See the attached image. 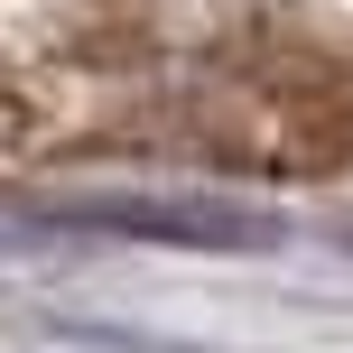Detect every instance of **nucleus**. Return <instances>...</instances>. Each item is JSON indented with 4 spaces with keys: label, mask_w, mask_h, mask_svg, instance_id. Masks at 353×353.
Listing matches in <instances>:
<instances>
[{
    "label": "nucleus",
    "mask_w": 353,
    "mask_h": 353,
    "mask_svg": "<svg viewBox=\"0 0 353 353\" xmlns=\"http://www.w3.org/2000/svg\"><path fill=\"white\" fill-rule=\"evenodd\" d=\"M0 232H93V242H168V251H270L279 214L242 195H19Z\"/></svg>",
    "instance_id": "1"
}]
</instances>
